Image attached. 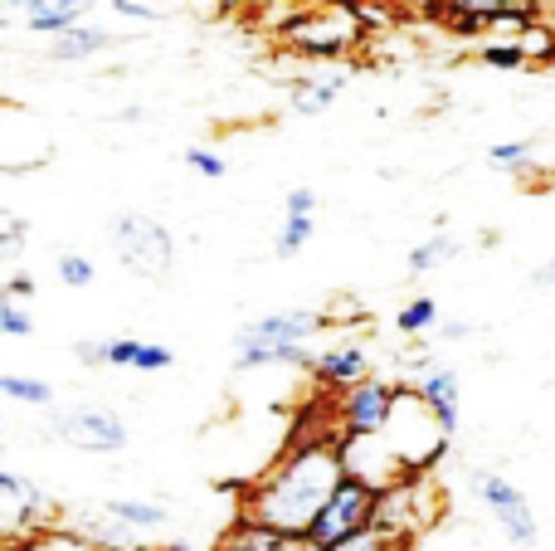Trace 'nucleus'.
Returning <instances> with one entry per match:
<instances>
[{
  "instance_id": "obj_1",
  "label": "nucleus",
  "mask_w": 555,
  "mask_h": 551,
  "mask_svg": "<svg viewBox=\"0 0 555 551\" xmlns=\"http://www.w3.org/2000/svg\"><path fill=\"white\" fill-rule=\"evenodd\" d=\"M346 454L341 435H312L297 439L283 459H273V469L244 494V517L269 523L287 537H307L312 523L322 517V508L332 503V494L346 484Z\"/></svg>"
},
{
  "instance_id": "obj_2",
  "label": "nucleus",
  "mask_w": 555,
  "mask_h": 551,
  "mask_svg": "<svg viewBox=\"0 0 555 551\" xmlns=\"http://www.w3.org/2000/svg\"><path fill=\"white\" fill-rule=\"evenodd\" d=\"M107 244H113L117 264L137 279H166L176 264V234L166 230L156 215L142 210H127L107 225Z\"/></svg>"
},
{
  "instance_id": "obj_3",
  "label": "nucleus",
  "mask_w": 555,
  "mask_h": 551,
  "mask_svg": "<svg viewBox=\"0 0 555 551\" xmlns=\"http://www.w3.org/2000/svg\"><path fill=\"white\" fill-rule=\"evenodd\" d=\"M283 39L287 49H297L307 59H341L346 49L361 44V20H356V5H346V0H317V5L297 10Z\"/></svg>"
},
{
  "instance_id": "obj_4",
  "label": "nucleus",
  "mask_w": 555,
  "mask_h": 551,
  "mask_svg": "<svg viewBox=\"0 0 555 551\" xmlns=\"http://www.w3.org/2000/svg\"><path fill=\"white\" fill-rule=\"evenodd\" d=\"M59 445L78 449V454H122L127 449V420L107 406H64L49 420Z\"/></svg>"
},
{
  "instance_id": "obj_5",
  "label": "nucleus",
  "mask_w": 555,
  "mask_h": 551,
  "mask_svg": "<svg viewBox=\"0 0 555 551\" xmlns=\"http://www.w3.org/2000/svg\"><path fill=\"white\" fill-rule=\"evenodd\" d=\"M375 517H380V494H375L371 484H361V478H346L332 494V503L322 508V517L312 523L307 542L322 551V547L341 542V537H356V533H365V527H375Z\"/></svg>"
},
{
  "instance_id": "obj_6",
  "label": "nucleus",
  "mask_w": 555,
  "mask_h": 551,
  "mask_svg": "<svg viewBox=\"0 0 555 551\" xmlns=\"http://www.w3.org/2000/svg\"><path fill=\"white\" fill-rule=\"evenodd\" d=\"M473 494L488 503V513L498 517V527L507 533V542L537 547L541 523H537V513H531L527 494H521V488L512 484L507 474H498V469H478V474H473Z\"/></svg>"
},
{
  "instance_id": "obj_7",
  "label": "nucleus",
  "mask_w": 555,
  "mask_h": 551,
  "mask_svg": "<svg viewBox=\"0 0 555 551\" xmlns=\"http://www.w3.org/2000/svg\"><path fill=\"white\" fill-rule=\"evenodd\" d=\"M395 406H400V386L385 376H371L361 386L336 396V435H385Z\"/></svg>"
},
{
  "instance_id": "obj_8",
  "label": "nucleus",
  "mask_w": 555,
  "mask_h": 551,
  "mask_svg": "<svg viewBox=\"0 0 555 551\" xmlns=\"http://www.w3.org/2000/svg\"><path fill=\"white\" fill-rule=\"evenodd\" d=\"M0 503H5L0 508V513H5V542H20V537H29L35 527L59 523L54 498L39 484H29L25 474H15V469H0Z\"/></svg>"
},
{
  "instance_id": "obj_9",
  "label": "nucleus",
  "mask_w": 555,
  "mask_h": 551,
  "mask_svg": "<svg viewBox=\"0 0 555 551\" xmlns=\"http://www.w3.org/2000/svg\"><path fill=\"white\" fill-rule=\"evenodd\" d=\"M341 454H346V474L371 484L375 494H390L395 484L414 478L410 469L400 464V454L390 449L385 435H341Z\"/></svg>"
},
{
  "instance_id": "obj_10",
  "label": "nucleus",
  "mask_w": 555,
  "mask_h": 551,
  "mask_svg": "<svg viewBox=\"0 0 555 551\" xmlns=\"http://www.w3.org/2000/svg\"><path fill=\"white\" fill-rule=\"evenodd\" d=\"M326 328H332V322H326V312H317V308H283V312H259V318H249L240 332H234V342H283V347H312Z\"/></svg>"
},
{
  "instance_id": "obj_11",
  "label": "nucleus",
  "mask_w": 555,
  "mask_h": 551,
  "mask_svg": "<svg viewBox=\"0 0 555 551\" xmlns=\"http://www.w3.org/2000/svg\"><path fill=\"white\" fill-rule=\"evenodd\" d=\"M307 371L317 376V386H326V390L341 396V390H351V386H361V381L375 376V357L361 337H341V342H332V347L317 351Z\"/></svg>"
},
{
  "instance_id": "obj_12",
  "label": "nucleus",
  "mask_w": 555,
  "mask_h": 551,
  "mask_svg": "<svg viewBox=\"0 0 555 551\" xmlns=\"http://www.w3.org/2000/svg\"><path fill=\"white\" fill-rule=\"evenodd\" d=\"M93 5L98 0H5L10 20H20L29 35H64V29L83 25Z\"/></svg>"
},
{
  "instance_id": "obj_13",
  "label": "nucleus",
  "mask_w": 555,
  "mask_h": 551,
  "mask_svg": "<svg viewBox=\"0 0 555 551\" xmlns=\"http://www.w3.org/2000/svg\"><path fill=\"white\" fill-rule=\"evenodd\" d=\"M312 230H317V191L312 185H293L283 201V230L273 240V259H297L312 244Z\"/></svg>"
},
{
  "instance_id": "obj_14",
  "label": "nucleus",
  "mask_w": 555,
  "mask_h": 551,
  "mask_svg": "<svg viewBox=\"0 0 555 551\" xmlns=\"http://www.w3.org/2000/svg\"><path fill=\"white\" fill-rule=\"evenodd\" d=\"M64 523L78 527L88 542L103 547V551H142V533H132V527H127L107 503H83V508H74Z\"/></svg>"
},
{
  "instance_id": "obj_15",
  "label": "nucleus",
  "mask_w": 555,
  "mask_h": 551,
  "mask_svg": "<svg viewBox=\"0 0 555 551\" xmlns=\"http://www.w3.org/2000/svg\"><path fill=\"white\" fill-rule=\"evenodd\" d=\"M420 396H424V406L434 410V420L443 425V435H459V420H463V396H459V371L453 367H434V371H424L420 381Z\"/></svg>"
},
{
  "instance_id": "obj_16",
  "label": "nucleus",
  "mask_w": 555,
  "mask_h": 551,
  "mask_svg": "<svg viewBox=\"0 0 555 551\" xmlns=\"http://www.w3.org/2000/svg\"><path fill=\"white\" fill-rule=\"evenodd\" d=\"M215 551H317L307 537H287L278 533L269 523H254V517H234V527L220 537V547Z\"/></svg>"
},
{
  "instance_id": "obj_17",
  "label": "nucleus",
  "mask_w": 555,
  "mask_h": 551,
  "mask_svg": "<svg viewBox=\"0 0 555 551\" xmlns=\"http://www.w3.org/2000/svg\"><path fill=\"white\" fill-rule=\"evenodd\" d=\"M512 10H537V0H439V15L463 35L468 29L478 35V29H488L492 20L512 15Z\"/></svg>"
},
{
  "instance_id": "obj_18",
  "label": "nucleus",
  "mask_w": 555,
  "mask_h": 551,
  "mask_svg": "<svg viewBox=\"0 0 555 551\" xmlns=\"http://www.w3.org/2000/svg\"><path fill=\"white\" fill-rule=\"evenodd\" d=\"M117 39H113V29H103V25H74V29H64V35H54V44L44 49L54 64H88V59H98V54H107Z\"/></svg>"
},
{
  "instance_id": "obj_19",
  "label": "nucleus",
  "mask_w": 555,
  "mask_h": 551,
  "mask_svg": "<svg viewBox=\"0 0 555 551\" xmlns=\"http://www.w3.org/2000/svg\"><path fill=\"white\" fill-rule=\"evenodd\" d=\"M312 347H283V342H234V371H273V367H312Z\"/></svg>"
},
{
  "instance_id": "obj_20",
  "label": "nucleus",
  "mask_w": 555,
  "mask_h": 551,
  "mask_svg": "<svg viewBox=\"0 0 555 551\" xmlns=\"http://www.w3.org/2000/svg\"><path fill=\"white\" fill-rule=\"evenodd\" d=\"M346 84H351V78H346V74H317V78H297V84H293V93H287V103H293V113H297V117H317V113H326V107H332L336 98L346 93Z\"/></svg>"
},
{
  "instance_id": "obj_21",
  "label": "nucleus",
  "mask_w": 555,
  "mask_h": 551,
  "mask_svg": "<svg viewBox=\"0 0 555 551\" xmlns=\"http://www.w3.org/2000/svg\"><path fill=\"white\" fill-rule=\"evenodd\" d=\"M5 551H103V547H93L78 527H68L64 517H59V523L35 527V533L20 537V542H5Z\"/></svg>"
},
{
  "instance_id": "obj_22",
  "label": "nucleus",
  "mask_w": 555,
  "mask_h": 551,
  "mask_svg": "<svg viewBox=\"0 0 555 551\" xmlns=\"http://www.w3.org/2000/svg\"><path fill=\"white\" fill-rule=\"evenodd\" d=\"M107 508H113L117 517H122L132 533H162L166 523H171V513H166V503H152V498H107Z\"/></svg>"
},
{
  "instance_id": "obj_23",
  "label": "nucleus",
  "mask_w": 555,
  "mask_h": 551,
  "mask_svg": "<svg viewBox=\"0 0 555 551\" xmlns=\"http://www.w3.org/2000/svg\"><path fill=\"white\" fill-rule=\"evenodd\" d=\"M449 259H459V240H453V234H443V230H434L429 240L414 244L410 259H404V264H410L414 279H424V273H434L439 264H449Z\"/></svg>"
},
{
  "instance_id": "obj_24",
  "label": "nucleus",
  "mask_w": 555,
  "mask_h": 551,
  "mask_svg": "<svg viewBox=\"0 0 555 551\" xmlns=\"http://www.w3.org/2000/svg\"><path fill=\"white\" fill-rule=\"evenodd\" d=\"M395 332H400V337H434V332H439V303L429 298V293H424V298H410L404 303L400 312H395Z\"/></svg>"
},
{
  "instance_id": "obj_25",
  "label": "nucleus",
  "mask_w": 555,
  "mask_h": 551,
  "mask_svg": "<svg viewBox=\"0 0 555 551\" xmlns=\"http://www.w3.org/2000/svg\"><path fill=\"white\" fill-rule=\"evenodd\" d=\"M0 396H10L15 406H54V386L49 381H39V376H20V371H5L0 376Z\"/></svg>"
},
{
  "instance_id": "obj_26",
  "label": "nucleus",
  "mask_w": 555,
  "mask_h": 551,
  "mask_svg": "<svg viewBox=\"0 0 555 551\" xmlns=\"http://www.w3.org/2000/svg\"><path fill=\"white\" fill-rule=\"evenodd\" d=\"M478 64L482 68H498V74H517V68H527V49L517 44V39H482L478 44Z\"/></svg>"
},
{
  "instance_id": "obj_27",
  "label": "nucleus",
  "mask_w": 555,
  "mask_h": 551,
  "mask_svg": "<svg viewBox=\"0 0 555 551\" xmlns=\"http://www.w3.org/2000/svg\"><path fill=\"white\" fill-rule=\"evenodd\" d=\"M541 137H517V142H492L488 146V166L492 171H521V166L537 156Z\"/></svg>"
},
{
  "instance_id": "obj_28",
  "label": "nucleus",
  "mask_w": 555,
  "mask_h": 551,
  "mask_svg": "<svg viewBox=\"0 0 555 551\" xmlns=\"http://www.w3.org/2000/svg\"><path fill=\"white\" fill-rule=\"evenodd\" d=\"M54 273H59L64 289H88V283L98 279V264L88 259V254H78V249H59L54 254Z\"/></svg>"
},
{
  "instance_id": "obj_29",
  "label": "nucleus",
  "mask_w": 555,
  "mask_h": 551,
  "mask_svg": "<svg viewBox=\"0 0 555 551\" xmlns=\"http://www.w3.org/2000/svg\"><path fill=\"white\" fill-rule=\"evenodd\" d=\"M39 332V322L29 318V308L20 298H0V337H15V342H25V337H35Z\"/></svg>"
},
{
  "instance_id": "obj_30",
  "label": "nucleus",
  "mask_w": 555,
  "mask_h": 551,
  "mask_svg": "<svg viewBox=\"0 0 555 551\" xmlns=\"http://www.w3.org/2000/svg\"><path fill=\"white\" fill-rule=\"evenodd\" d=\"M517 44L527 49L531 64H537V59H555V29H551V25H541V20H531V25L517 35Z\"/></svg>"
},
{
  "instance_id": "obj_31",
  "label": "nucleus",
  "mask_w": 555,
  "mask_h": 551,
  "mask_svg": "<svg viewBox=\"0 0 555 551\" xmlns=\"http://www.w3.org/2000/svg\"><path fill=\"white\" fill-rule=\"evenodd\" d=\"M390 547H395V537L385 533V527H365V533L341 537V542H332V547H322V551H390Z\"/></svg>"
},
{
  "instance_id": "obj_32",
  "label": "nucleus",
  "mask_w": 555,
  "mask_h": 551,
  "mask_svg": "<svg viewBox=\"0 0 555 551\" xmlns=\"http://www.w3.org/2000/svg\"><path fill=\"white\" fill-rule=\"evenodd\" d=\"M185 166H191L195 176H205V181H224V176H230L224 156L210 152V146H191V152H185Z\"/></svg>"
},
{
  "instance_id": "obj_33",
  "label": "nucleus",
  "mask_w": 555,
  "mask_h": 551,
  "mask_svg": "<svg viewBox=\"0 0 555 551\" xmlns=\"http://www.w3.org/2000/svg\"><path fill=\"white\" fill-rule=\"evenodd\" d=\"M137 357H142V337H107V367L137 371Z\"/></svg>"
},
{
  "instance_id": "obj_34",
  "label": "nucleus",
  "mask_w": 555,
  "mask_h": 551,
  "mask_svg": "<svg viewBox=\"0 0 555 551\" xmlns=\"http://www.w3.org/2000/svg\"><path fill=\"white\" fill-rule=\"evenodd\" d=\"M171 367H176V351L166 342H142V357H137L142 376H156V371H171Z\"/></svg>"
},
{
  "instance_id": "obj_35",
  "label": "nucleus",
  "mask_w": 555,
  "mask_h": 551,
  "mask_svg": "<svg viewBox=\"0 0 555 551\" xmlns=\"http://www.w3.org/2000/svg\"><path fill=\"white\" fill-rule=\"evenodd\" d=\"M113 15H122V20H132V25H156L162 20V10L156 5H146V0H113Z\"/></svg>"
},
{
  "instance_id": "obj_36",
  "label": "nucleus",
  "mask_w": 555,
  "mask_h": 551,
  "mask_svg": "<svg viewBox=\"0 0 555 551\" xmlns=\"http://www.w3.org/2000/svg\"><path fill=\"white\" fill-rule=\"evenodd\" d=\"M78 367H107V337H83L74 347Z\"/></svg>"
},
{
  "instance_id": "obj_37",
  "label": "nucleus",
  "mask_w": 555,
  "mask_h": 551,
  "mask_svg": "<svg viewBox=\"0 0 555 551\" xmlns=\"http://www.w3.org/2000/svg\"><path fill=\"white\" fill-rule=\"evenodd\" d=\"M0 298H35V279H29V273H10L5 279V289H0Z\"/></svg>"
},
{
  "instance_id": "obj_38",
  "label": "nucleus",
  "mask_w": 555,
  "mask_h": 551,
  "mask_svg": "<svg viewBox=\"0 0 555 551\" xmlns=\"http://www.w3.org/2000/svg\"><path fill=\"white\" fill-rule=\"evenodd\" d=\"M0 254H5V259H15L20 254V220L15 215H5V244H0Z\"/></svg>"
},
{
  "instance_id": "obj_39",
  "label": "nucleus",
  "mask_w": 555,
  "mask_h": 551,
  "mask_svg": "<svg viewBox=\"0 0 555 551\" xmlns=\"http://www.w3.org/2000/svg\"><path fill=\"white\" fill-rule=\"evenodd\" d=\"M439 337L443 342H463V337H473V328H468V322H449V328L439 322Z\"/></svg>"
},
{
  "instance_id": "obj_40",
  "label": "nucleus",
  "mask_w": 555,
  "mask_h": 551,
  "mask_svg": "<svg viewBox=\"0 0 555 551\" xmlns=\"http://www.w3.org/2000/svg\"><path fill=\"white\" fill-rule=\"evenodd\" d=\"M551 283H555V259H551V264H541V269L531 273V289H551Z\"/></svg>"
},
{
  "instance_id": "obj_41",
  "label": "nucleus",
  "mask_w": 555,
  "mask_h": 551,
  "mask_svg": "<svg viewBox=\"0 0 555 551\" xmlns=\"http://www.w3.org/2000/svg\"><path fill=\"white\" fill-rule=\"evenodd\" d=\"M162 551H195L191 542H171V547H162Z\"/></svg>"
}]
</instances>
